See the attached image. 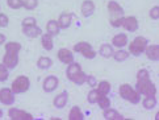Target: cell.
Wrapping results in <instances>:
<instances>
[{
  "instance_id": "obj_5",
  "label": "cell",
  "mask_w": 159,
  "mask_h": 120,
  "mask_svg": "<svg viewBox=\"0 0 159 120\" xmlns=\"http://www.w3.org/2000/svg\"><path fill=\"white\" fill-rule=\"evenodd\" d=\"M8 116L11 120H33V115L29 112H26L24 110H20V108H9L8 111Z\"/></svg>"
},
{
  "instance_id": "obj_33",
  "label": "cell",
  "mask_w": 159,
  "mask_h": 120,
  "mask_svg": "<svg viewBox=\"0 0 159 120\" xmlns=\"http://www.w3.org/2000/svg\"><path fill=\"white\" fill-rule=\"evenodd\" d=\"M9 77V69L4 64H0V82H5Z\"/></svg>"
},
{
  "instance_id": "obj_2",
  "label": "cell",
  "mask_w": 159,
  "mask_h": 120,
  "mask_svg": "<svg viewBox=\"0 0 159 120\" xmlns=\"http://www.w3.org/2000/svg\"><path fill=\"white\" fill-rule=\"evenodd\" d=\"M135 90L143 96H155L157 95V86L151 81V78L145 81H137Z\"/></svg>"
},
{
  "instance_id": "obj_39",
  "label": "cell",
  "mask_w": 159,
  "mask_h": 120,
  "mask_svg": "<svg viewBox=\"0 0 159 120\" xmlns=\"http://www.w3.org/2000/svg\"><path fill=\"white\" fill-rule=\"evenodd\" d=\"M84 58H87V60H93L95 57H96V51L91 48V49H87V50H84L83 53H80Z\"/></svg>"
},
{
  "instance_id": "obj_34",
  "label": "cell",
  "mask_w": 159,
  "mask_h": 120,
  "mask_svg": "<svg viewBox=\"0 0 159 120\" xmlns=\"http://www.w3.org/2000/svg\"><path fill=\"white\" fill-rule=\"evenodd\" d=\"M38 5V0H22V7L28 11L36 9Z\"/></svg>"
},
{
  "instance_id": "obj_12",
  "label": "cell",
  "mask_w": 159,
  "mask_h": 120,
  "mask_svg": "<svg viewBox=\"0 0 159 120\" xmlns=\"http://www.w3.org/2000/svg\"><path fill=\"white\" fill-rule=\"evenodd\" d=\"M72 17H74V15L71 12H63V13L59 15V17H58V20L57 21H58L61 29H67V28L71 26Z\"/></svg>"
},
{
  "instance_id": "obj_31",
  "label": "cell",
  "mask_w": 159,
  "mask_h": 120,
  "mask_svg": "<svg viewBox=\"0 0 159 120\" xmlns=\"http://www.w3.org/2000/svg\"><path fill=\"white\" fill-rule=\"evenodd\" d=\"M98 104L101 110H107L111 107V99L108 98V95H100V98L98 100Z\"/></svg>"
},
{
  "instance_id": "obj_25",
  "label": "cell",
  "mask_w": 159,
  "mask_h": 120,
  "mask_svg": "<svg viewBox=\"0 0 159 120\" xmlns=\"http://www.w3.org/2000/svg\"><path fill=\"white\" fill-rule=\"evenodd\" d=\"M69 119L70 120H83L84 115H83V112L80 110V107L74 106L70 110V112H69Z\"/></svg>"
},
{
  "instance_id": "obj_44",
  "label": "cell",
  "mask_w": 159,
  "mask_h": 120,
  "mask_svg": "<svg viewBox=\"0 0 159 120\" xmlns=\"http://www.w3.org/2000/svg\"><path fill=\"white\" fill-rule=\"evenodd\" d=\"M2 116H3V111L0 110V119H2Z\"/></svg>"
},
{
  "instance_id": "obj_27",
  "label": "cell",
  "mask_w": 159,
  "mask_h": 120,
  "mask_svg": "<svg viewBox=\"0 0 159 120\" xmlns=\"http://www.w3.org/2000/svg\"><path fill=\"white\" fill-rule=\"evenodd\" d=\"M142 106L146 110H152L157 106V98L155 96H145L143 100H142Z\"/></svg>"
},
{
  "instance_id": "obj_40",
  "label": "cell",
  "mask_w": 159,
  "mask_h": 120,
  "mask_svg": "<svg viewBox=\"0 0 159 120\" xmlns=\"http://www.w3.org/2000/svg\"><path fill=\"white\" fill-rule=\"evenodd\" d=\"M124 17H117V19H109V22L113 28H121L122 26Z\"/></svg>"
},
{
  "instance_id": "obj_11",
  "label": "cell",
  "mask_w": 159,
  "mask_h": 120,
  "mask_svg": "<svg viewBox=\"0 0 159 120\" xmlns=\"http://www.w3.org/2000/svg\"><path fill=\"white\" fill-rule=\"evenodd\" d=\"M58 60L65 65H70L71 62H74V54L70 49H66V48H62L58 50Z\"/></svg>"
},
{
  "instance_id": "obj_30",
  "label": "cell",
  "mask_w": 159,
  "mask_h": 120,
  "mask_svg": "<svg viewBox=\"0 0 159 120\" xmlns=\"http://www.w3.org/2000/svg\"><path fill=\"white\" fill-rule=\"evenodd\" d=\"M99 98H100V93L98 90H96V89L89 90V93L87 95V100H88L89 104H95V103H98Z\"/></svg>"
},
{
  "instance_id": "obj_35",
  "label": "cell",
  "mask_w": 159,
  "mask_h": 120,
  "mask_svg": "<svg viewBox=\"0 0 159 120\" xmlns=\"http://www.w3.org/2000/svg\"><path fill=\"white\" fill-rule=\"evenodd\" d=\"M150 78V73L149 70L146 69H141L137 73V81H145V79H149Z\"/></svg>"
},
{
  "instance_id": "obj_20",
  "label": "cell",
  "mask_w": 159,
  "mask_h": 120,
  "mask_svg": "<svg viewBox=\"0 0 159 120\" xmlns=\"http://www.w3.org/2000/svg\"><path fill=\"white\" fill-rule=\"evenodd\" d=\"M80 71H82V66L79 65L78 62H71V64H70L69 66H67L66 75H67V78H69L70 81H71V79H72L74 77H75L78 73H80Z\"/></svg>"
},
{
  "instance_id": "obj_4",
  "label": "cell",
  "mask_w": 159,
  "mask_h": 120,
  "mask_svg": "<svg viewBox=\"0 0 159 120\" xmlns=\"http://www.w3.org/2000/svg\"><path fill=\"white\" fill-rule=\"evenodd\" d=\"M147 45H149V42H147V40L145 37H142V36L135 37L133 41L129 44V54L141 55L145 51Z\"/></svg>"
},
{
  "instance_id": "obj_32",
  "label": "cell",
  "mask_w": 159,
  "mask_h": 120,
  "mask_svg": "<svg viewBox=\"0 0 159 120\" xmlns=\"http://www.w3.org/2000/svg\"><path fill=\"white\" fill-rule=\"evenodd\" d=\"M86 79H87V74L82 70L80 73H78L76 75L71 79V82H72V83H75V84H79V86H80V84H83V83H86Z\"/></svg>"
},
{
  "instance_id": "obj_42",
  "label": "cell",
  "mask_w": 159,
  "mask_h": 120,
  "mask_svg": "<svg viewBox=\"0 0 159 120\" xmlns=\"http://www.w3.org/2000/svg\"><path fill=\"white\" fill-rule=\"evenodd\" d=\"M86 82H87V83H88V84H89V86H91V87H92V89L95 87L96 84H98V82H96V78H95L93 75H87Z\"/></svg>"
},
{
  "instance_id": "obj_9",
  "label": "cell",
  "mask_w": 159,
  "mask_h": 120,
  "mask_svg": "<svg viewBox=\"0 0 159 120\" xmlns=\"http://www.w3.org/2000/svg\"><path fill=\"white\" fill-rule=\"evenodd\" d=\"M122 28L126 32H137L138 28H139V22L137 20L135 16H128V17H124V21H122Z\"/></svg>"
},
{
  "instance_id": "obj_13",
  "label": "cell",
  "mask_w": 159,
  "mask_h": 120,
  "mask_svg": "<svg viewBox=\"0 0 159 120\" xmlns=\"http://www.w3.org/2000/svg\"><path fill=\"white\" fill-rule=\"evenodd\" d=\"M95 9H96V7H95V3L92 2V0H84V2L82 3V5H80V12H82L83 17L92 16Z\"/></svg>"
},
{
  "instance_id": "obj_29",
  "label": "cell",
  "mask_w": 159,
  "mask_h": 120,
  "mask_svg": "<svg viewBox=\"0 0 159 120\" xmlns=\"http://www.w3.org/2000/svg\"><path fill=\"white\" fill-rule=\"evenodd\" d=\"M92 48V45H91L89 42L87 41H80V42H78L74 45V51L75 53H83L84 50H87V49H91Z\"/></svg>"
},
{
  "instance_id": "obj_1",
  "label": "cell",
  "mask_w": 159,
  "mask_h": 120,
  "mask_svg": "<svg viewBox=\"0 0 159 120\" xmlns=\"http://www.w3.org/2000/svg\"><path fill=\"white\" fill-rule=\"evenodd\" d=\"M118 93H120V96L124 100H128L132 104H138L141 102V94L129 83H122L120 86Z\"/></svg>"
},
{
  "instance_id": "obj_28",
  "label": "cell",
  "mask_w": 159,
  "mask_h": 120,
  "mask_svg": "<svg viewBox=\"0 0 159 120\" xmlns=\"http://www.w3.org/2000/svg\"><path fill=\"white\" fill-rule=\"evenodd\" d=\"M112 57H113V58H115V61H117V62H124V61L128 60L129 51L124 50V49H118L117 51H115V53H113Z\"/></svg>"
},
{
  "instance_id": "obj_19",
  "label": "cell",
  "mask_w": 159,
  "mask_h": 120,
  "mask_svg": "<svg viewBox=\"0 0 159 120\" xmlns=\"http://www.w3.org/2000/svg\"><path fill=\"white\" fill-rule=\"evenodd\" d=\"M103 118L107 120H122L124 116L121 115L118 111L113 110V108H107V110H103Z\"/></svg>"
},
{
  "instance_id": "obj_3",
  "label": "cell",
  "mask_w": 159,
  "mask_h": 120,
  "mask_svg": "<svg viewBox=\"0 0 159 120\" xmlns=\"http://www.w3.org/2000/svg\"><path fill=\"white\" fill-rule=\"evenodd\" d=\"M30 87V81L26 75H19L11 84V90L13 91V94H24L26 93Z\"/></svg>"
},
{
  "instance_id": "obj_24",
  "label": "cell",
  "mask_w": 159,
  "mask_h": 120,
  "mask_svg": "<svg viewBox=\"0 0 159 120\" xmlns=\"http://www.w3.org/2000/svg\"><path fill=\"white\" fill-rule=\"evenodd\" d=\"M53 65V60L49 58V57H39L38 61H37V66L38 69H41V70H48V69H50Z\"/></svg>"
},
{
  "instance_id": "obj_36",
  "label": "cell",
  "mask_w": 159,
  "mask_h": 120,
  "mask_svg": "<svg viewBox=\"0 0 159 120\" xmlns=\"http://www.w3.org/2000/svg\"><path fill=\"white\" fill-rule=\"evenodd\" d=\"M7 4L12 9H20L22 8V0H7Z\"/></svg>"
},
{
  "instance_id": "obj_10",
  "label": "cell",
  "mask_w": 159,
  "mask_h": 120,
  "mask_svg": "<svg viewBox=\"0 0 159 120\" xmlns=\"http://www.w3.org/2000/svg\"><path fill=\"white\" fill-rule=\"evenodd\" d=\"M59 84V79L57 78L55 75H49L43 79V83H42V89L45 93H53L54 90H57Z\"/></svg>"
},
{
  "instance_id": "obj_21",
  "label": "cell",
  "mask_w": 159,
  "mask_h": 120,
  "mask_svg": "<svg viewBox=\"0 0 159 120\" xmlns=\"http://www.w3.org/2000/svg\"><path fill=\"white\" fill-rule=\"evenodd\" d=\"M46 32L52 36H58L59 32H61V28L57 20H49L48 24H46Z\"/></svg>"
},
{
  "instance_id": "obj_22",
  "label": "cell",
  "mask_w": 159,
  "mask_h": 120,
  "mask_svg": "<svg viewBox=\"0 0 159 120\" xmlns=\"http://www.w3.org/2000/svg\"><path fill=\"white\" fill-rule=\"evenodd\" d=\"M115 53V50H113V46L111 44H103L99 49V54L103 57V58H111Z\"/></svg>"
},
{
  "instance_id": "obj_8",
  "label": "cell",
  "mask_w": 159,
  "mask_h": 120,
  "mask_svg": "<svg viewBox=\"0 0 159 120\" xmlns=\"http://www.w3.org/2000/svg\"><path fill=\"white\" fill-rule=\"evenodd\" d=\"M108 12H109V19H117V17H124V8L115 0H111L108 3Z\"/></svg>"
},
{
  "instance_id": "obj_18",
  "label": "cell",
  "mask_w": 159,
  "mask_h": 120,
  "mask_svg": "<svg viewBox=\"0 0 159 120\" xmlns=\"http://www.w3.org/2000/svg\"><path fill=\"white\" fill-rule=\"evenodd\" d=\"M54 36H52V34H49L48 32L46 33H43L42 36H41V45H42V48L45 50H48L50 51L53 48H54Z\"/></svg>"
},
{
  "instance_id": "obj_43",
  "label": "cell",
  "mask_w": 159,
  "mask_h": 120,
  "mask_svg": "<svg viewBox=\"0 0 159 120\" xmlns=\"http://www.w3.org/2000/svg\"><path fill=\"white\" fill-rule=\"evenodd\" d=\"M3 44H5V36L3 33H0V45H3Z\"/></svg>"
},
{
  "instance_id": "obj_41",
  "label": "cell",
  "mask_w": 159,
  "mask_h": 120,
  "mask_svg": "<svg viewBox=\"0 0 159 120\" xmlns=\"http://www.w3.org/2000/svg\"><path fill=\"white\" fill-rule=\"evenodd\" d=\"M9 24V19L8 16L5 13H2L0 12V28H7Z\"/></svg>"
},
{
  "instance_id": "obj_15",
  "label": "cell",
  "mask_w": 159,
  "mask_h": 120,
  "mask_svg": "<svg viewBox=\"0 0 159 120\" xmlns=\"http://www.w3.org/2000/svg\"><path fill=\"white\" fill-rule=\"evenodd\" d=\"M67 102H69V93H67V91H62V93H59L54 98L53 104L55 108H63V107H66Z\"/></svg>"
},
{
  "instance_id": "obj_17",
  "label": "cell",
  "mask_w": 159,
  "mask_h": 120,
  "mask_svg": "<svg viewBox=\"0 0 159 120\" xmlns=\"http://www.w3.org/2000/svg\"><path fill=\"white\" fill-rule=\"evenodd\" d=\"M22 33L25 34L26 37L29 38H37L41 36V28L37 26V25H32V26H22Z\"/></svg>"
},
{
  "instance_id": "obj_23",
  "label": "cell",
  "mask_w": 159,
  "mask_h": 120,
  "mask_svg": "<svg viewBox=\"0 0 159 120\" xmlns=\"http://www.w3.org/2000/svg\"><path fill=\"white\" fill-rule=\"evenodd\" d=\"M112 86L108 81H100L98 84H96V90L100 93V95H108L111 93Z\"/></svg>"
},
{
  "instance_id": "obj_37",
  "label": "cell",
  "mask_w": 159,
  "mask_h": 120,
  "mask_svg": "<svg viewBox=\"0 0 159 120\" xmlns=\"http://www.w3.org/2000/svg\"><path fill=\"white\" fill-rule=\"evenodd\" d=\"M149 16L151 20H159V5H154V7L150 9Z\"/></svg>"
},
{
  "instance_id": "obj_7",
  "label": "cell",
  "mask_w": 159,
  "mask_h": 120,
  "mask_svg": "<svg viewBox=\"0 0 159 120\" xmlns=\"http://www.w3.org/2000/svg\"><path fill=\"white\" fill-rule=\"evenodd\" d=\"M3 64L7 66L9 70H12L19 64V53H13V51H5L3 57Z\"/></svg>"
},
{
  "instance_id": "obj_38",
  "label": "cell",
  "mask_w": 159,
  "mask_h": 120,
  "mask_svg": "<svg viewBox=\"0 0 159 120\" xmlns=\"http://www.w3.org/2000/svg\"><path fill=\"white\" fill-rule=\"evenodd\" d=\"M22 26H32V25H37V20L34 17H25L21 22Z\"/></svg>"
},
{
  "instance_id": "obj_14",
  "label": "cell",
  "mask_w": 159,
  "mask_h": 120,
  "mask_svg": "<svg viewBox=\"0 0 159 120\" xmlns=\"http://www.w3.org/2000/svg\"><path fill=\"white\" fill-rule=\"evenodd\" d=\"M143 53L150 61H158L159 60V45L158 44H152V45H147Z\"/></svg>"
},
{
  "instance_id": "obj_16",
  "label": "cell",
  "mask_w": 159,
  "mask_h": 120,
  "mask_svg": "<svg viewBox=\"0 0 159 120\" xmlns=\"http://www.w3.org/2000/svg\"><path fill=\"white\" fill-rule=\"evenodd\" d=\"M128 45V36L125 33H118L112 38V46H116L118 49H122Z\"/></svg>"
},
{
  "instance_id": "obj_26",
  "label": "cell",
  "mask_w": 159,
  "mask_h": 120,
  "mask_svg": "<svg viewBox=\"0 0 159 120\" xmlns=\"http://www.w3.org/2000/svg\"><path fill=\"white\" fill-rule=\"evenodd\" d=\"M5 51H13V53H20L21 50V44L17 41H9L4 44Z\"/></svg>"
},
{
  "instance_id": "obj_6",
  "label": "cell",
  "mask_w": 159,
  "mask_h": 120,
  "mask_svg": "<svg viewBox=\"0 0 159 120\" xmlns=\"http://www.w3.org/2000/svg\"><path fill=\"white\" fill-rule=\"evenodd\" d=\"M0 103L4 106H12L15 103V94L8 87L0 89Z\"/></svg>"
}]
</instances>
